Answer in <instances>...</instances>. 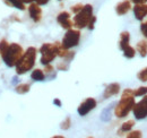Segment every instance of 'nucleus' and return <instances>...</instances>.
Masks as SVG:
<instances>
[{"instance_id":"nucleus-1","label":"nucleus","mask_w":147,"mask_h":138,"mask_svg":"<svg viewBox=\"0 0 147 138\" xmlns=\"http://www.w3.org/2000/svg\"><path fill=\"white\" fill-rule=\"evenodd\" d=\"M135 94L134 89L126 88L121 95L119 103L117 104L114 109V116L117 118H125L129 114V112L134 109L135 105Z\"/></svg>"},{"instance_id":"nucleus-2","label":"nucleus","mask_w":147,"mask_h":138,"mask_svg":"<svg viewBox=\"0 0 147 138\" xmlns=\"http://www.w3.org/2000/svg\"><path fill=\"white\" fill-rule=\"evenodd\" d=\"M36 49L34 47H30L26 51L23 53L22 58L19 59L17 65L15 66L17 75H24V74H26L27 71H30L34 67L35 60H36Z\"/></svg>"},{"instance_id":"nucleus-3","label":"nucleus","mask_w":147,"mask_h":138,"mask_svg":"<svg viewBox=\"0 0 147 138\" xmlns=\"http://www.w3.org/2000/svg\"><path fill=\"white\" fill-rule=\"evenodd\" d=\"M23 48L19 45L18 43H11L9 44L7 51L5 52V54H2V60L3 62L8 66V67H14L17 65L19 59L23 55Z\"/></svg>"},{"instance_id":"nucleus-4","label":"nucleus","mask_w":147,"mask_h":138,"mask_svg":"<svg viewBox=\"0 0 147 138\" xmlns=\"http://www.w3.org/2000/svg\"><path fill=\"white\" fill-rule=\"evenodd\" d=\"M93 17V7L92 5H84L83 9L75 14V17H74V26L77 28V30H82V28H85L87 27L91 18Z\"/></svg>"},{"instance_id":"nucleus-5","label":"nucleus","mask_w":147,"mask_h":138,"mask_svg":"<svg viewBox=\"0 0 147 138\" xmlns=\"http://www.w3.org/2000/svg\"><path fill=\"white\" fill-rule=\"evenodd\" d=\"M41 53V64L42 65H49L51 64L57 57V45L55 43H43L40 48Z\"/></svg>"},{"instance_id":"nucleus-6","label":"nucleus","mask_w":147,"mask_h":138,"mask_svg":"<svg viewBox=\"0 0 147 138\" xmlns=\"http://www.w3.org/2000/svg\"><path fill=\"white\" fill-rule=\"evenodd\" d=\"M79 41H80V32H79V30L69 28V30H67V33L63 36L61 44L66 49H71V48L77 47L79 44Z\"/></svg>"},{"instance_id":"nucleus-7","label":"nucleus","mask_w":147,"mask_h":138,"mask_svg":"<svg viewBox=\"0 0 147 138\" xmlns=\"http://www.w3.org/2000/svg\"><path fill=\"white\" fill-rule=\"evenodd\" d=\"M134 116L137 120H143L147 118V94L143 96V99L134 105Z\"/></svg>"},{"instance_id":"nucleus-8","label":"nucleus","mask_w":147,"mask_h":138,"mask_svg":"<svg viewBox=\"0 0 147 138\" xmlns=\"http://www.w3.org/2000/svg\"><path fill=\"white\" fill-rule=\"evenodd\" d=\"M96 100L95 99H93V97H87L85 101H83L80 105L78 106V113H79V116H82V117H84V116H86L87 113H90L91 111H92L93 109H95L96 108Z\"/></svg>"},{"instance_id":"nucleus-9","label":"nucleus","mask_w":147,"mask_h":138,"mask_svg":"<svg viewBox=\"0 0 147 138\" xmlns=\"http://www.w3.org/2000/svg\"><path fill=\"white\" fill-rule=\"evenodd\" d=\"M57 22L65 30H69L74 26V22L70 19V14L68 12H61L57 16Z\"/></svg>"},{"instance_id":"nucleus-10","label":"nucleus","mask_w":147,"mask_h":138,"mask_svg":"<svg viewBox=\"0 0 147 138\" xmlns=\"http://www.w3.org/2000/svg\"><path fill=\"white\" fill-rule=\"evenodd\" d=\"M28 14H30V17L35 23H38L42 18V9L40 5H37L36 2H31L28 6Z\"/></svg>"},{"instance_id":"nucleus-11","label":"nucleus","mask_w":147,"mask_h":138,"mask_svg":"<svg viewBox=\"0 0 147 138\" xmlns=\"http://www.w3.org/2000/svg\"><path fill=\"white\" fill-rule=\"evenodd\" d=\"M134 14L138 20H143L147 16V3H135Z\"/></svg>"},{"instance_id":"nucleus-12","label":"nucleus","mask_w":147,"mask_h":138,"mask_svg":"<svg viewBox=\"0 0 147 138\" xmlns=\"http://www.w3.org/2000/svg\"><path fill=\"white\" fill-rule=\"evenodd\" d=\"M120 92V85L118 83H111L105 87L104 93H103V97L104 99H109L111 96L117 95Z\"/></svg>"},{"instance_id":"nucleus-13","label":"nucleus","mask_w":147,"mask_h":138,"mask_svg":"<svg viewBox=\"0 0 147 138\" xmlns=\"http://www.w3.org/2000/svg\"><path fill=\"white\" fill-rule=\"evenodd\" d=\"M130 9H131V1H130V0H123V1L119 2V3L115 6V12H117V14L120 15V16L126 15Z\"/></svg>"},{"instance_id":"nucleus-14","label":"nucleus","mask_w":147,"mask_h":138,"mask_svg":"<svg viewBox=\"0 0 147 138\" xmlns=\"http://www.w3.org/2000/svg\"><path fill=\"white\" fill-rule=\"evenodd\" d=\"M134 126H135V121L134 120L126 121L125 123H122V124H121L120 129L118 130V135H119V136H121V135H123L125 133H129V131L134 128Z\"/></svg>"},{"instance_id":"nucleus-15","label":"nucleus","mask_w":147,"mask_h":138,"mask_svg":"<svg viewBox=\"0 0 147 138\" xmlns=\"http://www.w3.org/2000/svg\"><path fill=\"white\" fill-rule=\"evenodd\" d=\"M129 41H130V34H129V32H122L120 34V42H119V47H120L121 50H123L126 47H128Z\"/></svg>"},{"instance_id":"nucleus-16","label":"nucleus","mask_w":147,"mask_h":138,"mask_svg":"<svg viewBox=\"0 0 147 138\" xmlns=\"http://www.w3.org/2000/svg\"><path fill=\"white\" fill-rule=\"evenodd\" d=\"M31 77L35 82H43L45 79V72L41 69H34L31 74Z\"/></svg>"},{"instance_id":"nucleus-17","label":"nucleus","mask_w":147,"mask_h":138,"mask_svg":"<svg viewBox=\"0 0 147 138\" xmlns=\"http://www.w3.org/2000/svg\"><path fill=\"white\" fill-rule=\"evenodd\" d=\"M5 3L10 7H15L19 10L25 9V3L23 2V0H5Z\"/></svg>"},{"instance_id":"nucleus-18","label":"nucleus","mask_w":147,"mask_h":138,"mask_svg":"<svg viewBox=\"0 0 147 138\" xmlns=\"http://www.w3.org/2000/svg\"><path fill=\"white\" fill-rule=\"evenodd\" d=\"M136 50L139 52V54L142 57H146L147 55V41L143 40V41H139L137 43V48Z\"/></svg>"},{"instance_id":"nucleus-19","label":"nucleus","mask_w":147,"mask_h":138,"mask_svg":"<svg viewBox=\"0 0 147 138\" xmlns=\"http://www.w3.org/2000/svg\"><path fill=\"white\" fill-rule=\"evenodd\" d=\"M30 88H31V85H30V84L24 83V84L17 85L16 88H15V91H16V93H18V94H25V93H27V92L30 91Z\"/></svg>"},{"instance_id":"nucleus-20","label":"nucleus","mask_w":147,"mask_h":138,"mask_svg":"<svg viewBox=\"0 0 147 138\" xmlns=\"http://www.w3.org/2000/svg\"><path fill=\"white\" fill-rule=\"evenodd\" d=\"M123 55L126 57V58H128V59H131V58H134L135 55H136V50L129 44L128 47H126L123 50Z\"/></svg>"},{"instance_id":"nucleus-21","label":"nucleus","mask_w":147,"mask_h":138,"mask_svg":"<svg viewBox=\"0 0 147 138\" xmlns=\"http://www.w3.org/2000/svg\"><path fill=\"white\" fill-rule=\"evenodd\" d=\"M134 94L135 96H144L147 94V86H142L138 87L137 89L134 91Z\"/></svg>"},{"instance_id":"nucleus-22","label":"nucleus","mask_w":147,"mask_h":138,"mask_svg":"<svg viewBox=\"0 0 147 138\" xmlns=\"http://www.w3.org/2000/svg\"><path fill=\"white\" fill-rule=\"evenodd\" d=\"M70 126H71V119H70L69 117H67L65 120L61 122L60 128H61L62 130H68V129L70 128Z\"/></svg>"},{"instance_id":"nucleus-23","label":"nucleus","mask_w":147,"mask_h":138,"mask_svg":"<svg viewBox=\"0 0 147 138\" xmlns=\"http://www.w3.org/2000/svg\"><path fill=\"white\" fill-rule=\"evenodd\" d=\"M137 78L140 82H147V67L144 69H142L138 74H137Z\"/></svg>"},{"instance_id":"nucleus-24","label":"nucleus","mask_w":147,"mask_h":138,"mask_svg":"<svg viewBox=\"0 0 147 138\" xmlns=\"http://www.w3.org/2000/svg\"><path fill=\"white\" fill-rule=\"evenodd\" d=\"M8 47H9V43H8L5 39L0 41V54H1V55H2V54H5V52L7 51Z\"/></svg>"},{"instance_id":"nucleus-25","label":"nucleus","mask_w":147,"mask_h":138,"mask_svg":"<svg viewBox=\"0 0 147 138\" xmlns=\"http://www.w3.org/2000/svg\"><path fill=\"white\" fill-rule=\"evenodd\" d=\"M126 137L127 138H140L143 137V134H142V131H139V130H134V131H129V134L126 135Z\"/></svg>"},{"instance_id":"nucleus-26","label":"nucleus","mask_w":147,"mask_h":138,"mask_svg":"<svg viewBox=\"0 0 147 138\" xmlns=\"http://www.w3.org/2000/svg\"><path fill=\"white\" fill-rule=\"evenodd\" d=\"M57 68H58V70H62V71H66V70L68 69V64H67V61L65 60V61H61V62H59V64L57 65Z\"/></svg>"},{"instance_id":"nucleus-27","label":"nucleus","mask_w":147,"mask_h":138,"mask_svg":"<svg viewBox=\"0 0 147 138\" xmlns=\"http://www.w3.org/2000/svg\"><path fill=\"white\" fill-rule=\"evenodd\" d=\"M83 7H84V5H82V3L74 5L73 7H71V12H73L74 14H77V13H79V12L83 9Z\"/></svg>"},{"instance_id":"nucleus-28","label":"nucleus","mask_w":147,"mask_h":138,"mask_svg":"<svg viewBox=\"0 0 147 138\" xmlns=\"http://www.w3.org/2000/svg\"><path fill=\"white\" fill-rule=\"evenodd\" d=\"M53 66H51V64H49V65H45V68H44V72L47 74V75H51L52 72H53Z\"/></svg>"},{"instance_id":"nucleus-29","label":"nucleus","mask_w":147,"mask_h":138,"mask_svg":"<svg viewBox=\"0 0 147 138\" xmlns=\"http://www.w3.org/2000/svg\"><path fill=\"white\" fill-rule=\"evenodd\" d=\"M95 22H96V17L93 15V17L91 18V20H90V23H88V25H87V28L88 30H94V26H95Z\"/></svg>"},{"instance_id":"nucleus-30","label":"nucleus","mask_w":147,"mask_h":138,"mask_svg":"<svg viewBox=\"0 0 147 138\" xmlns=\"http://www.w3.org/2000/svg\"><path fill=\"white\" fill-rule=\"evenodd\" d=\"M140 31H142V33L143 35L147 37V22H144L142 25H140Z\"/></svg>"},{"instance_id":"nucleus-31","label":"nucleus","mask_w":147,"mask_h":138,"mask_svg":"<svg viewBox=\"0 0 147 138\" xmlns=\"http://www.w3.org/2000/svg\"><path fill=\"white\" fill-rule=\"evenodd\" d=\"M35 2H36L37 5H40V6H43V5H47L50 0H34Z\"/></svg>"},{"instance_id":"nucleus-32","label":"nucleus","mask_w":147,"mask_h":138,"mask_svg":"<svg viewBox=\"0 0 147 138\" xmlns=\"http://www.w3.org/2000/svg\"><path fill=\"white\" fill-rule=\"evenodd\" d=\"M134 3H146L147 0H130Z\"/></svg>"},{"instance_id":"nucleus-33","label":"nucleus","mask_w":147,"mask_h":138,"mask_svg":"<svg viewBox=\"0 0 147 138\" xmlns=\"http://www.w3.org/2000/svg\"><path fill=\"white\" fill-rule=\"evenodd\" d=\"M53 103H55V105H58V106H61V101H60L59 99H55V100H53Z\"/></svg>"},{"instance_id":"nucleus-34","label":"nucleus","mask_w":147,"mask_h":138,"mask_svg":"<svg viewBox=\"0 0 147 138\" xmlns=\"http://www.w3.org/2000/svg\"><path fill=\"white\" fill-rule=\"evenodd\" d=\"M34 0H23V2L24 3H31V2H33Z\"/></svg>"}]
</instances>
